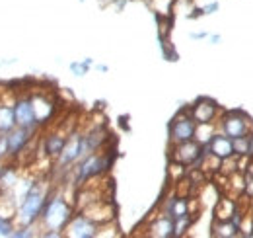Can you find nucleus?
Returning a JSON list of instances; mask_svg holds the SVG:
<instances>
[{"instance_id": "nucleus-1", "label": "nucleus", "mask_w": 253, "mask_h": 238, "mask_svg": "<svg viewBox=\"0 0 253 238\" xmlns=\"http://www.w3.org/2000/svg\"><path fill=\"white\" fill-rule=\"evenodd\" d=\"M76 213V207L74 203H70L63 193H51L47 203H45V209L39 217V229L43 231L41 235L49 238H57L63 237L64 229L68 225V221L72 219V215Z\"/></svg>"}, {"instance_id": "nucleus-2", "label": "nucleus", "mask_w": 253, "mask_h": 238, "mask_svg": "<svg viewBox=\"0 0 253 238\" xmlns=\"http://www.w3.org/2000/svg\"><path fill=\"white\" fill-rule=\"evenodd\" d=\"M115 162V152L109 149H99L84 156L82 160H78L66 174V178H70V183L74 187H82L88 181H92L95 178H101L103 174L109 172V168Z\"/></svg>"}, {"instance_id": "nucleus-3", "label": "nucleus", "mask_w": 253, "mask_h": 238, "mask_svg": "<svg viewBox=\"0 0 253 238\" xmlns=\"http://www.w3.org/2000/svg\"><path fill=\"white\" fill-rule=\"evenodd\" d=\"M51 193H53L51 183L37 179V183L30 191V195L20 203V207L16 209V215H14L16 227H35Z\"/></svg>"}, {"instance_id": "nucleus-4", "label": "nucleus", "mask_w": 253, "mask_h": 238, "mask_svg": "<svg viewBox=\"0 0 253 238\" xmlns=\"http://www.w3.org/2000/svg\"><path fill=\"white\" fill-rule=\"evenodd\" d=\"M218 127L220 133L228 135L230 139H238V137H246L252 131L253 121L246 112L232 110V112H222L218 118Z\"/></svg>"}, {"instance_id": "nucleus-5", "label": "nucleus", "mask_w": 253, "mask_h": 238, "mask_svg": "<svg viewBox=\"0 0 253 238\" xmlns=\"http://www.w3.org/2000/svg\"><path fill=\"white\" fill-rule=\"evenodd\" d=\"M82 160V131H70L68 135V141L64 145L63 152L55 158V172L66 176L68 170L78 162Z\"/></svg>"}, {"instance_id": "nucleus-6", "label": "nucleus", "mask_w": 253, "mask_h": 238, "mask_svg": "<svg viewBox=\"0 0 253 238\" xmlns=\"http://www.w3.org/2000/svg\"><path fill=\"white\" fill-rule=\"evenodd\" d=\"M205 145H201L199 141H185L179 145H169V160L175 164H181L185 168L199 166L203 156H205Z\"/></svg>"}, {"instance_id": "nucleus-7", "label": "nucleus", "mask_w": 253, "mask_h": 238, "mask_svg": "<svg viewBox=\"0 0 253 238\" xmlns=\"http://www.w3.org/2000/svg\"><path fill=\"white\" fill-rule=\"evenodd\" d=\"M197 133V121L191 116L189 108L181 110L169 121V145H179L185 141H193Z\"/></svg>"}, {"instance_id": "nucleus-8", "label": "nucleus", "mask_w": 253, "mask_h": 238, "mask_svg": "<svg viewBox=\"0 0 253 238\" xmlns=\"http://www.w3.org/2000/svg\"><path fill=\"white\" fill-rule=\"evenodd\" d=\"M14 114H16V125L30 129L33 133L39 131V123L35 118V110L32 104V96L30 92H16V100H14Z\"/></svg>"}, {"instance_id": "nucleus-9", "label": "nucleus", "mask_w": 253, "mask_h": 238, "mask_svg": "<svg viewBox=\"0 0 253 238\" xmlns=\"http://www.w3.org/2000/svg\"><path fill=\"white\" fill-rule=\"evenodd\" d=\"M99 227L95 221L90 217H86L84 213H74L72 219L68 221L66 229H64L63 237L68 238H94L99 237Z\"/></svg>"}, {"instance_id": "nucleus-10", "label": "nucleus", "mask_w": 253, "mask_h": 238, "mask_svg": "<svg viewBox=\"0 0 253 238\" xmlns=\"http://www.w3.org/2000/svg\"><path fill=\"white\" fill-rule=\"evenodd\" d=\"M8 135V150H10V160L14 158H20L24 152H28V147L33 143L35 139V133L30 129H24V127H14L12 131L6 133Z\"/></svg>"}, {"instance_id": "nucleus-11", "label": "nucleus", "mask_w": 253, "mask_h": 238, "mask_svg": "<svg viewBox=\"0 0 253 238\" xmlns=\"http://www.w3.org/2000/svg\"><path fill=\"white\" fill-rule=\"evenodd\" d=\"M189 112L191 116H193V119L197 121V125H201V123H216V118L220 114V108L211 98H199L189 108Z\"/></svg>"}, {"instance_id": "nucleus-12", "label": "nucleus", "mask_w": 253, "mask_h": 238, "mask_svg": "<svg viewBox=\"0 0 253 238\" xmlns=\"http://www.w3.org/2000/svg\"><path fill=\"white\" fill-rule=\"evenodd\" d=\"M72 129L64 131V129H57V131H51L45 135L43 143H41V150H43V156L49 158V160H55L61 152H63L64 145L68 141V135H70Z\"/></svg>"}, {"instance_id": "nucleus-13", "label": "nucleus", "mask_w": 253, "mask_h": 238, "mask_svg": "<svg viewBox=\"0 0 253 238\" xmlns=\"http://www.w3.org/2000/svg\"><path fill=\"white\" fill-rule=\"evenodd\" d=\"M32 96V104L33 110H35V118L39 127L45 125L47 121H51V118L55 116V100L51 96H47L45 92H30Z\"/></svg>"}, {"instance_id": "nucleus-14", "label": "nucleus", "mask_w": 253, "mask_h": 238, "mask_svg": "<svg viewBox=\"0 0 253 238\" xmlns=\"http://www.w3.org/2000/svg\"><path fill=\"white\" fill-rule=\"evenodd\" d=\"M207 150H209V154H212L218 160H230V158L236 156L234 154V143H232V139L228 135H224V133H214L211 137V141L207 143Z\"/></svg>"}, {"instance_id": "nucleus-15", "label": "nucleus", "mask_w": 253, "mask_h": 238, "mask_svg": "<svg viewBox=\"0 0 253 238\" xmlns=\"http://www.w3.org/2000/svg\"><path fill=\"white\" fill-rule=\"evenodd\" d=\"M162 213L169 215V217L175 221V219H179V217H183V215L193 213V211H191V201L185 195H179V193H177V195H171V197H168L166 203L162 205Z\"/></svg>"}, {"instance_id": "nucleus-16", "label": "nucleus", "mask_w": 253, "mask_h": 238, "mask_svg": "<svg viewBox=\"0 0 253 238\" xmlns=\"http://www.w3.org/2000/svg\"><path fill=\"white\" fill-rule=\"evenodd\" d=\"M37 179L35 176H32V174H20V178H18V181H16V185L12 187V191L8 193L10 195V199L16 203V207H20V203L30 195V191L33 189V185L37 183Z\"/></svg>"}, {"instance_id": "nucleus-17", "label": "nucleus", "mask_w": 253, "mask_h": 238, "mask_svg": "<svg viewBox=\"0 0 253 238\" xmlns=\"http://www.w3.org/2000/svg\"><path fill=\"white\" fill-rule=\"evenodd\" d=\"M14 100L16 94L6 100L4 94H0V133H8L16 127V114H14Z\"/></svg>"}, {"instance_id": "nucleus-18", "label": "nucleus", "mask_w": 253, "mask_h": 238, "mask_svg": "<svg viewBox=\"0 0 253 238\" xmlns=\"http://www.w3.org/2000/svg\"><path fill=\"white\" fill-rule=\"evenodd\" d=\"M148 235L156 238H173V219L166 213L158 215L150 227H148Z\"/></svg>"}, {"instance_id": "nucleus-19", "label": "nucleus", "mask_w": 253, "mask_h": 238, "mask_svg": "<svg viewBox=\"0 0 253 238\" xmlns=\"http://www.w3.org/2000/svg\"><path fill=\"white\" fill-rule=\"evenodd\" d=\"M242 235V229L240 227H236L230 219H226V221H218V219H214V223H212V237L216 238H236Z\"/></svg>"}, {"instance_id": "nucleus-20", "label": "nucleus", "mask_w": 253, "mask_h": 238, "mask_svg": "<svg viewBox=\"0 0 253 238\" xmlns=\"http://www.w3.org/2000/svg\"><path fill=\"white\" fill-rule=\"evenodd\" d=\"M193 223H195V215H193V213L175 219V221H173V238H179V237H183V235H187L189 229L193 227Z\"/></svg>"}, {"instance_id": "nucleus-21", "label": "nucleus", "mask_w": 253, "mask_h": 238, "mask_svg": "<svg viewBox=\"0 0 253 238\" xmlns=\"http://www.w3.org/2000/svg\"><path fill=\"white\" fill-rule=\"evenodd\" d=\"M236 203L232 201V199H220L218 203H216V207H214V219H218V221H226V219H230L232 215H234V211H236Z\"/></svg>"}, {"instance_id": "nucleus-22", "label": "nucleus", "mask_w": 253, "mask_h": 238, "mask_svg": "<svg viewBox=\"0 0 253 238\" xmlns=\"http://www.w3.org/2000/svg\"><path fill=\"white\" fill-rule=\"evenodd\" d=\"M214 133H216V131H214V123H201V125H197L195 141H199L201 145H207Z\"/></svg>"}, {"instance_id": "nucleus-23", "label": "nucleus", "mask_w": 253, "mask_h": 238, "mask_svg": "<svg viewBox=\"0 0 253 238\" xmlns=\"http://www.w3.org/2000/svg\"><path fill=\"white\" fill-rule=\"evenodd\" d=\"M16 231V221L14 217L0 215V237H12Z\"/></svg>"}, {"instance_id": "nucleus-24", "label": "nucleus", "mask_w": 253, "mask_h": 238, "mask_svg": "<svg viewBox=\"0 0 253 238\" xmlns=\"http://www.w3.org/2000/svg\"><path fill=\"white\" fill-rule=\"evenodd\" d=\"M90 66H92V59H84L82 62H70V70H72L76 76H84Z\"/></svg>"}, {"instance_id": "nucleus-25", "label": "nucleus", "mask_w": 253, "mask_h": 238, "mask_svg": "<svg viewBox=\"0 0 253 238\" xmlns=\"http://www.w3.org/2000/svg\"><path fill=\"white\" fill-rule=\"evenodd\" d=\"M232 143H234V154L236 156H246L248 158V141H246V137L232 139Z\"/></svg>"}, {"instance_id": "nucleus-26", "label": "nucleus", "mask_w": 253, "mask_h": 238, "mask_svg": "<svg viewBox=\"0 0 253 238\" xmlns=\"http://www.w3.org/2000/svg\"><path fill=\"white\" fill-rule=\"evenodd\" d=\"M10 160V150H8V135L0 133V164Z\"/></svg>"}, {"instance_id": "nucleus-27", "label": "nucleus", "mask_w": 253, "mask_h": 238, "mask_svg": "<svg viewBox=\"0 0 253 238\" xmlns=\"http://www.w3.org/2000/svg\"><path fill=\"white\" fill-rule=\"evenodd\" d=\"M242 193H246V197L253 201V174L250 172H244V191Z\"/></svg>"}, {"instance_id": "nucleus-28", "label": "nucleus", "mask_w": 253, "mask_h": 238, "mask_svg": "<svg viewBox=\"0 0 253 238\" xmlns=\"http://www.w3.org/2000/svg\"><path fill=\"white\" fill-rule=\"evenodd\" d=\"M246 141H248V158H253V129L246 135Z\"/></svg>"}, {"instance_id": "nucleus-29", "label": "nucleus", "mask_w": 253, "mask_h": 238, "mask_svg": "<svg viewBox=\"0 0 253 238\" xmlns=\"http://www.w3.org/2000/svg\"><path fill=\"white\" fill-rule=\"evenodd\" d=\"M218 8H220L218 2H211V4H207V6L203 8V14H214Z\"/></svg>"}, {"instance_id": "nucleus-30", "label": "nucleus", "mask_w": 253, "mask_h": 238, "mask_svg": "<svg viewBox=\"0 0 253 238\" xmlns=\"http://www.w3.org/2000/svg\"><path fill=\"white\" fill-rule=\"evenodd\" d=\"M189 37L191 39H205V37H207V33H205V31H201V33H191Z\"/></svg>"}, {"instance_id": "nucleus-31", "label": "nucleus", "mask_w": 253, "mask_h": 238, "mask_svg": "<svg viewBox=\"0 0 253 238\" xmlns=\"http://www.w3.org/2000/svg\"><path fill=\"white\" fill-rule=\"evenodd\" d=\"M220 35H212V37H211V43H214V45H216V43H220Z\"/></svg>"}, {"instance_id": "nucleus-32", "label": "nucleus", "mask_w": 253, "mask_h": 238, "mask_svg": "<svg viewBox=\"0 0 253 238\" xmlns=\"http://www.w3.org/2000/svg\"><path fill=\"white\" fill-rule=\"evenodd\" d=\"M97 70H101V72H107V66H105V64H97Z\"/></svg>"}, {"instance_id": "nucleus-33", "label": "nucleus", "mask_w": 253, "mask_h": 238, "mask_svg": "<svg viewBox=\"0 0 253 238\" xmlns=\"http://www.w3.org/2000/svg\"><path fill=\"white\" fill-rule=\"evenodd\" d=\"M80 2H86V0H80Z\"/></svg>"}]
</instances>
